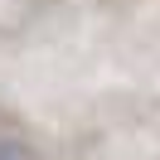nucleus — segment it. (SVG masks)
Instances as JSON below:
<instances>
[{
    "label": "nucleus",
    "mask_w": 160,
    "mask_h": 160,
    "mask_svg": "<svg viewBox=\"0 0 160 160\" xmlns=\"http://www.w3.org/2000/svg\"><path fill=\"white\" fill-rule=\"evenodd\" d=\"M0 160H34V150L24 146L20 136H10V131H0Z\"/></svg>",
    "instance_id": "obj_1"
}]
</instances>
